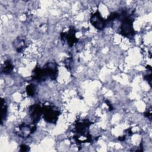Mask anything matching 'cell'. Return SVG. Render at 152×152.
<instances>
[{"instance_id": "1", "label": "cell", "mask_w": 152, "mask_h": 152, "mask_svg": "<svg viewBox=\"0 0 152 152\" xmlns=\"http://www.w3.org/2000/svg\"><path fill=\"white\" fill-rule=\"evenodd\" d=\"M119 18H122V23L120 27L121 33L125 37H132L134 34V30L132 18L129 16H126L125 14H124V17H122V15L120 14Z\"/></svg>"}, {"instance_id": "2", "label": "cell", "mask_w": 152, "mask_h": 152, "mask_svg": "<svg viewBox=\"0 0 152 152\" xmlns=\"http://www.w3.org/2000/svg\"><path fill=\"white\" fill-rule=\"evenodd\" d=\"M42 115L44 119L49 123L55 124L58 121L59 112L52 106H44L42 107Z\"/></svg>"}, {"instance_id": "3", "label": "cell", "mask_w": 152, "mask_h": 152, "mask_svg": "<svg viewBox=\"0 0 152 152\" xmlns=\"http://www.w3.org/2000/svg\"><path fill=\"white\" fill-rule=\"evenodd\" d=\"M90 23L97 30H102L107 25L106 21L102 17L100 13L97 11L91 14L90 17Z\"/></svg>"}, {"instance_id": "4", "label": "cell", "mask_w": 152, "mask_h": 152, "mask_svg": "<svg viewBox=\"0 0 152 152\" xmlns=\"http://www.w3.org/2000/svg\"><path fill=\"white\" fill-rule=\"evenodd\" d=\"M30 113L33 122L34 124H36L37 122H39L41 116L42 115V107H41L39 104H34L30 107Z\"/></svg>"}, {"instance_id": "5", "label": "cell", "mask_w": 152, "mask_h": 152, "mask_svg": "<svg viewBox=\"0 0 152 152\" xmlns=\"http://www.w3.org/2000/svg\"><path fill=\"white\" fill-rule=\"evenodd\" d=\"M75 30L74 28H69V31L66 33H62L61 34V38L62 40L67 42V43L72 46L77 41V39L75 37Z\"/></svg>"}, {"instance_id": "6", "label": "cell", "mask_w": 152, "mask_h": 152, "mask_svg": "<svg viewBox=\"0 0 152 152\" xmlns=\"http://www.w3.org/2000/svg\"><path fill=\"white\" fill-rule=\"evenodd\" d=\"M13 70V65L10 60L6 61L4 62V65L2 66V72L4 74H10Z\"/></svg>"}, {"instance_id": "7", "label": "cell", "mask_w": 152, "mask_h": 152, "mask_svg": "<svg viewBox=\"0 0 152 152\" xmlns=\"http://www.w3.org/2000/svg\"><path fill=\"white\" fill-rule=\"evenodd\" d=\"M1 104H2V106H1V122H2V121L6 118L7 116V107L5 103V102L4 99H2L1 100Z\"/></svg>"}, {"instance_id": "8", "label": "cell", "mask_w": 152, "mask_h": 152, "mask_svg": "<svg viewBox=\"0 0 152 152\" xmlns=\"http://www.w3.org/2000/svg\"><path fill=\"white\" fill-rule=\"evenodd\" d=\"M34 91H35V88L34 85L30 84L27 86V92L29 96H33L34 94Z\"/></svg>"}, {"instance_id": "9", "label": "cell", "mask_w": 152, "mask_h": 152, "mask_svg": "<svg viewBox=\"0 0 152 152\" xmlns=\"http://www.w3.org/2000/svg\"><path fill=\"white\" fill-rule=\"evenodd\" d=\"M20 150L21 151H28V148L27 146H26V145L24 144H23L20 146Z\"/></svg>"}]
</instances>
